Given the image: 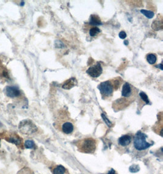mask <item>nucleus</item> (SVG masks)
<instances>
[{
	"mask_svg": "<svg viewBox=\"0 0 163 174\" xmlns=\"http://www.w3.org/2000/svg\"><path fill=\"white\" fill-rule=\"evenodd\" d=\"M123 81L120 77L101 82L98 86L103 99L112 97L114 90H117Z\"/></svg>",
	"mask_w": 163,
	"mask_h": 174,
	"instance_id": "f257e3e1",
	"label": "nucleus"
},
{
	"mask_svg": "<svg viewBox=\"0 0 163 174\" xmlns=\"http://www.w3.org/2000/svg\"><path fill=\"white\" fill-rule=\"evenodd\" d=\"M97 141L92 137L81 139L77 144L78 150L84 154H93L97 148Z\"/></svg>",
	"mask_w": 163,
	"mask_h": 174,
	"instance_id": "f03ea898",
	"label": "nucleus"
},
{
	"mask_svg": "<svg viewBox=\"0 0 163 174\" xmlns=\"http://www.w3.org/2000/svg\"><path fill=\"white\" fill-rule=\"evenodd\" d=\"M146 138L147 136L145 134L141 131L138 132L134 137L133 144L134 148L137 150L142 151L150 147L152 144L147 142Z\"/></svg>",
	"mask_w": 163,
	"mask_h": 174,
	"instance_id": "7ed1b4c3",
	"label": "nucleus"
},
{
	"mask_svg": "<svg viewBox=\"0 0 163 174\" xmlns=\"http://www.w3.org/2000/svg\"><path fill=\"white\" fill-rule=\"evenodd\" d=\"M19 131L22 134L31 135L35 133L37 130L36 125L31 120L26 119L20 122L18 125Z\"/></svg>",
	"mask_w": 163,
	"mask_h": 174,
	"instance_id": "20e7f679",
	"label": "nucleus"
},
{
	"mask_svg": "<svg viewBox=\"0 0 163 174\" xmlns=\"http://www.w3.org/2000/svg\"><path fill=\"white\" fill-rule=\"evenodd\" d=\"M87 73L93 78H97L103 72V68L100 63L97 62L96 64L91 66L87 70Z\"/></svg>",
	"mask_w": 163,
	"mask_h": 174,
	"instance_id": "39448f33",
	"label": "nucleus"
},
{
	"mask_svg": "<svg viewBox=\"0 0 163 174\" xmlns=\"http://www.w3.org/2000/svg\"><path fill=\"white\" fill-rule=\"evenodd\" d=\"M134 88L128 82H125L122 87V96L124 98L126 99H130L131 100L132 97H134Z\"/></svg>",
	"mask_w": 163,
	"mask_h": 174,
	"instance_id": "423d86ee",
	"label": "nucleus"
},
{
	"mask_svg": "<svg viewBox=\"0 0 163 174\" xmlns=\"http://www.w3.org/2000/svg\"><path fill=\"white\" fill-rule=\"evenodd\" d=\"M4 92L10 98H15L20 95V90L17 87L13 86H7L4 89Z\"/></svg>",
	"mask_w": 163,
	"mask_h": 174,
	"instance_id": "0eeeda50",
	"label": "nucleus"
},
{
	"mask_svg": "<svg viewBox=\"0 0 163 174\" xmlns=\"http://www.w3.org/2000/svg\"><path fill=\"white\" fill-rule=\"evenodd\" d=\"M61 130L66 135L71 134L74 130L73 124L70 122H65L61 125Z\"/></svg>",
	"mask_w": 163,
	"mask_h": 174,
	"instance_id": "6e6552de",
	"label": "nucleus"
},
{
	"mask_svg": "<svg viewBox=\"0 0 163 174\" xmlns=\"http://www.w3.org/2000/svg\"><path fill=\"white\" fill-rule=\"evenodd\" d=\"M132 138L131 136L129 135H125L121 136L118 140L119 145L122 146V147H126L130 144L131 142Z\"/></svg>",
	"mask_w": 163,
	"mask_h": 174,
	"instance_id": "1a4fd4ad",
	"label": "nucleus"
},
{
	"mask_svg": "<svg viewBox=\"0 0 163 174\" xmlns=\"http://www.w3.org/2000/svg\"><path fill=\"white\" fill-rule=\"evenodd\" d=\"M6 141L12 144H15L16 145H20L22 144V139L19 136H18L17 135H11L9 137L6 138Z\"/></svg>",
	"mask_w": 163,
	"mask_h": 174,
	"instance_id": "9d476101",
	"label": "nucleus"
},
{
	"mask_svg": "<svg viewBox=\"0 0 163 174\" xmlns=\"http://www.w3.org/2000/svg\"><path fill=\"white\" fill-rule=\"evenodd\" d=\"M77 80L74 78H72L67 80L63 85V88L64 89H70L77 85Z\"/></svg>",
	"mask_w": 163,
	"mask_h": 174,
	"instance_id": "9b49d317",
	"label": "nucleus"
},
{
	"mask_svg": "<svg viewBox=\"0 0 163 174\" xmlns=\"http://www.w3.org/2000/svg\"><path fill=\"white\" fill-rule=\"evenodd\" d=\"M89 24L94 26L101 25V22L100 17L97 15H91L89 18Z\"/></svg>",
	"mask_w": 163,
	"mask_h": 174,
	"instance_id": "f8f14e48",
	"label": "nucleus"
},
{
	"mask_svg": "<svg viewBox=\"0 0 163 174\" xmlns=\"http://www.w3.org/2000/svg\"><path fill=\"white\" fill-rule=\"evenodd\" d=\"M152 27L153 30H155L156 31L162 30V18L155 20L152 25Z\"/></svg>",
	"mask_w": 163,
	"mask_h": 174,
	"instance_id": "ddd939ff",
	"label": "nucleus"
},
{
	"mask_svg": "<svg viewBox=\"0 0 163 174\" xmlns=\"http://www.w3.org/2000/svg\"><path fill=\"white\" fill-rule=\"evenodd\" d=\"M66 169L62 165L57 166L53 170V174H65Z\"/></svg>",
	"mask_w": 163,
	"mask_h": 174,
	"instance_id": "4468645a",
	"label": "nucleus"
},
{
	"mask_svg": "<svg viewBox=\"0 0 163 174\" xmlns=\"http://www.w3.org/2000/svg\"><path fill=\"white\" fill-rule=\"evenodd\" d=\"M147 60L150 64H153L157 62V56L153 54H148L147 56Z\"/></svg>",
	"mask_w": 163,
	"mask_h": 174,
	"instance_id": "2eb2a0df",
	"label": "nucleus"
},
{
	"mask_svg": "<svg viewBox=\"0 0 163 174\" xmlns=\"http://www.w3.org/2000/svg\"><path fill=\"white\" fill-rule=\"evenodd\" d=\"M101 32V30L97 27H92L89 30V35L91 37H96Z\"/></svg>",
	"mask_w": 163,
	"mask_h": 174,
	"instance_id": "dca6fc26",
	"label": "nucleus"
},
{
	"mask_svg": "<svg viewBox=\"0 0 163 174\" xmlns=\"http://www.w3.org/2000/svg\"><path fill=\"white\" fill-rule=\"evenodd\" d=\"M141 12H142V14H144L148 18H153L154 17V13L153 12H152V11L142 9L141 11Z\"/></svg>",
	"mask_w": 163,
	"mask_h": 174,
	"instance_id": "f3484780",
	"label": "nucleus"
},
{
	"mask_svg": "<svg viewBox=\"0 0 163 174\" xmlns=\"http://www.w3.org/2000/svg\"><path fill=\"white\" fill-rule=\"evenodd\" d=\"M35 144L32 140H27L25 142V147L26 149H31L34 147Z\"/></svg>",
	"mask_w": 163,
	"mask_h": 174,
	"instance_id": "a211bd4d",
	"label": "nucleus"
},
{
	"mask_svg": "<svg viewBox=\"0 0 163 174\" xmlns=\"http://www.w3.org/2000/svg\"><path fill=\"white\" fill-rule=\"evenodd\" d=\"M139 167L138 165H136V164H133L132 166H131L130 167V169H129V170H130V171L132 173H136V172H138L139 170Z\"/></svg>",
	"mask_w": 163,
	"mask_h": 174,
	"instance_id": "6ab92c4d",
	"label": "nucleus"
},
{
	"mask_svg": "<svg viewBox=\"0 0 163 174\" xmlns=\"http://www.w3.org/2000/svg\"><path fill=\"white\" fill-rule=\"evenodd\" d=\"M139 96L141 97L142 100H144L147 104H148L149 100L148 99V96L145 94V93H144V92H141L139 94Z\"/></svg>",
	"mask_w": 163,
	"mask_h": 174,
	"instance_id": "aec40b11",
	"label": "nucleus"
},
{
	"mask_svg": "<svg viewBox=\"0 0 163 174\" xmlns=\"http://www.w3.org/2000/svg\"><path fill=\"white\" fill-rule=\"evenodd\" d=\"M101 117H102V118H103V119L104 120V121L106 122V123L107 125V126H109V127H111V125H112V123H111V122L108 120V119L106 117V116L104 114H101Z\"/></svg>",
	"mask_w": 163,
	"mask_h": 174,
	"instance_id": "412c9836",
	"label": "nucleus"
},
{
	"mask_svg": "<svg viewBox=\"0 0 163 174\" xmlns=\"http://www.w3.org/2000/svg\"><path fill=\"white\" fill-rule=\"evenodd\" d=\"M119 36L120 39H124L126 38V34L125 31H121L119 32Z\"/></svg>",
	"mask_w": 163,
	"mask_h": 174,
	"instance_id": "4be33fe9",
	"label": "nucleus"
},
{
	"mask_svg": "<svg viewBox=\"0 0 163 174\" xmlns=\"http://www.w3.org/2000/svg\"><path fill=\"white\" fill-rule=\"evenodd\" d=\"M162 64H159V65H158V66H157L156 67H159L161 70H162Z\"/></svg>",
	"mask_w": 163,
	"mask_h": 174,
	"instance_id": "5701e85b",
	"label": "nucleus"
},
{
	"mask_svg": "<svg viewBox=\"0 0 163 174\" xmlns=\"http://www.w3.org/2000/svg\"><path fill=\"white\" fill-rule=\"evenodd\" d=\"M124 44H125L126 45H128V41H127V40H125V42H124Z\"/></svg>",
	"mask_w": 163,
	"mask_h": 174,
	"instance_id": "b1692460",
	"label": "nucleus"
},
{
	"mask_svg": "<svg viewBox=\"0 0 163 174\" xmlns=\"http://www.w3.org/2000/svg\"><path fill=\"white\" fill-rule=\"evenodd\" d=\"M22 4H21V6H23V5L24 4V2H22Z\"/></svg>",
	"mask_w": 163,
	"mask_h": 174,
	"instance_id": "393cba45",
	"label": "nucleus"
},
{
	"mask_svg": "<svg viewBox=\"0 0 163 174\" xmlns=\"http://www.w3.org/2000/svg\"><path fill=\"white\" fill-rule=\"evenodd\" d=\"M0 142H1V140H0Z\"/></svg>",
	"mask_w": 163,
	"mask_h": 174,
	"instance_id": "a878e982",
	"label": "nucleus"
}]
</instances>
